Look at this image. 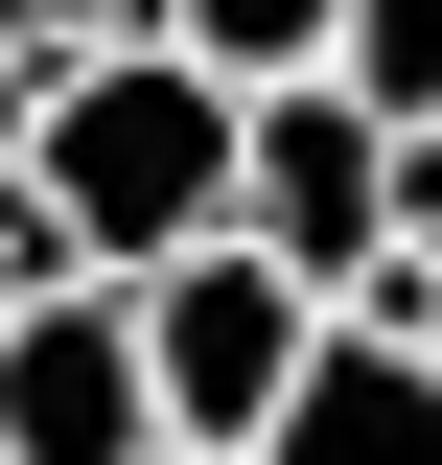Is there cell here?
<instances>
[{
    "instance_id": "cell-8",
    "label": "cell",
    "mask_w": 442,
    "mask_h": 465,
    "mask_svg": "<svg viewBox=\"0 0 442 465\" xmlns=\"http://www.w3.org/2000/svg\"><path fill=\"white\" fill-rule=\"evenodd\" d=\"M24 24V70H70V47H164V0H0Z\"/></svg>"
},
{
    "instance_id": "cell-2",
    "label": "cell",
    "mask_w": 442,
    "mask_h": 465,
    "mask_svg": "<svg viewBox=\"0 0 442 465\" xmlns=\"http://www.w3.org/2000/svg\"><path fill=\"white\" fill-rule=\"evenodd\" d=\"M233 232H256L303 302H349L419 232L442 256V140H396V116H349L326 70H279V94H233Z\"/></svg>"
},
{
    "instance_id": "cell-9",
    "label": "cell",
    "mask_w": 442,
    "mask_h": 465,
    "mask_svg": "<svg viewBox=\"0 0 442 465\" xmlns=\"http://www.w3.org/2000/svg\"><path fill=\"white\" fill-rule=\"evenodd\" d=\"M24 94H47V70H24V24H0V186H24Z\"/></svg>"
},
{
    "instance_id": "cell-7",
    "label": "cell",
    "mask_w": 442,
    "mask_h": 465,
    "mask_svg": "<svg viewBox=\"0 0 442 465\" xmlns=\"http://www.w3.org/2000/svg\"><path fill=\"white\" fill-rule=\"evenodd\" d=\"M326 24H349V0H164V47H186V70H233V94L326 70Z\"/></svg>"
},
{
    "instance_id": "cell-3",
    "label": "cell",
    "mask_w": 442,
    "mask_h": 465,
    "mask_svg": "<svg viewBox=\"0 0 442 465\" xmlns=\"http://www.w3.org/2000/svg\"><path fill=\"white\" fill-rule=\"evenodd\" d=\"M116 302H140V372H164L186 465H256L279 419H303V372H326V302L279 280L256 232H210V256H164V280H116Z\"/></svg>"
},
{
    "instance_id": "cell-1",
    "label": "cell",
    "mask_w": 442,
    "mask_h": 465,
    "mask_svg": "<svg viewBox=\"0 0 442 465\" xmlns=\"http://www.w3.org/2000/svg\"><path fill=\"white\" fill-rule=\"evenodd\" d=\"M0 232H24L47 280H164V256H210V232H233V70H186V47H70L47 94H24Z\"/></svg>"
},
{
    "instance_id": "cell-4",
    "label": "cell",
    "mask_w": 442,
    "mask_h": 465,
    "mask_svg": "<svg viewBox=\"0 0 442 465\" xmlns=\"http://www.w3.org/2000/svg\"><path fill=\"white\" fill-rule=\"evenodd\" d=\"M0 465H186L164 442V372H140V302L116 280H47L0 326Z\"/></svg>"
},
{
    "instance_id": "cell-6",
    "label": "cell",
    "mask_w": 442,
    "mask_h": 465,
    "mask_svg": "<svg viewBox=\"0 0 442 465\" xmlns=\"http://www.w3.org/2000/svg\"><path fill=\"white\" fill-rule=\"evenodd\" d=\"M326 94L396 116V140H442V0H349V24H326Z\"/></svg>"
},
{
    "instance_id": "cell-10",
    "label": "cell",
    "mask_w": 442,
    "mask_h": 465,
    "mask_svg": "<svg viewBox=\"0 0 442 465\" xmlns=\"http://www.w3.org/2000/svg\"><path fill=\"white\" fill-rule=\"evenodd\" d=\"M24 302H47V256H24V232H0V326H24Z\"/></svg>"
},
{
    "instance_id": "cell-5",
    "label": "cell",
    "mask_w": 442,
    "mask_h": 465,
    "mask_svg": "<svg viewBox=\"0 0 442 465\" xmlns=\"http://www.w3.org/2000/svg\"><path fill=\"white\" fill-rule=\"evenodd\" d=\"M256 465H442V349H349L326 326V372H303V419Z\"/></svg>"
}]
</instances>
